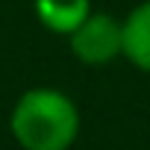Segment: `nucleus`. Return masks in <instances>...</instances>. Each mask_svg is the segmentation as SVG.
Listing matches in <instances>:
<instances>
[{
	"instance_id": "obj_3",
	"label": "nucleus",
	"mask_w": 150,
	"mask_h": 150,
	"mask_svg": "<svg viewBox=\"0 0 150 150\" xmlns=\"http://www.w3.org/2000/svg\"><path fill=\"white\" fill-rule=\"evenodd\" d=\"M121 24H124V59L138 71L150 74V0H141Z\"/></svg>"
},
{
	"instance_id": "obj_4",
	"label": "nucleus",
	"mask_w": 150,
	"mask_h": 150,
	"mask_svg": "<svg viewBox=\"0 0 150 150\" xmlns=\"http://www.w3.org/2000/svg\"><path fill=\"white\" fill-rule=\"evenodd\" d=\"M33 9L44 30L56 35H71L91 15V0H33Z\"/></svg>"
},
{
	"instance_id": "obj_1",
	"label": "nucleus",
	"mask_w": 150,
	"mask_h": 150,
	"mask_svg": "<svg viewBox=\"0 0 150 150\" xmlns=\"http://www.w3.org/2000/svg\"><path fill=\"white\" fill-rule=\"evenodd\" d=\"M9 132L21 150H71L80 135V109L68 91L35 86L15 100Z\"/></svg>"
},
{
	"instance_id": "obj_2",
	"label": "nucleus",
	"mask_w": 150,
	"mask_h": 150,
	"mask_svg": "<svg viewBox=\"0 0 150 150\" xmlns=\"http://www.w3.org/2000/svg\"><path fill=\"white\" fill-rule=\"evenodd\" d=\"M68 44L74 59L88 68L109 65L112 59L124 56V24L109 12H91L68 35Z\"/></svg>"
}]
</instances>
